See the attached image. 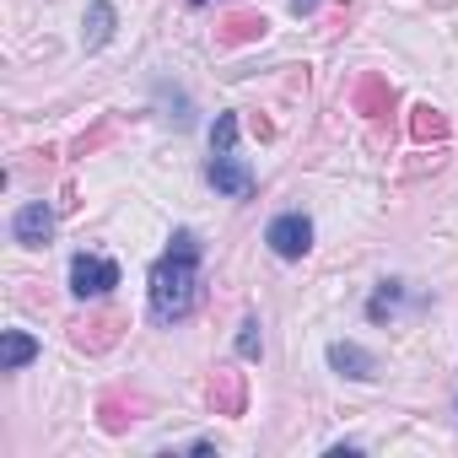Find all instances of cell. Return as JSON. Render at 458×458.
I'll use <instances>...</instances> for the list:
<instances>
[{
    "label": "cell",
    "mask_w": 458,
    "mask_h": 458,
    "mask_svg": "<svg viewBox=\"0 0 458 458\" xmlns=\"http://www.w3.org/2000/svg\"><path fill=\"white\" fill-rule=\"evenodd\" d=\"M194 297H199V238L173 233V249L151 265V318L178 324V318H189Z\"/></svg>",
    "instance_id": "obj_1"
},
{
    "label": "cell",
    "mask_w": 458,
    "mask_h": 458,
    "mask_svg": "<svg viewBox=\"0 0 458 458\" xmlns=\"http://www.w3.org/2000/svg\"><path fill=\"white\" fill-rule=\"evenodd\" d=\"M205 178L216 183V194H233V199H249V194H254V173L238 162V114H221V119H216Z\"/></svg>",
    "instance_id": "obj_2"
},
{
    "label": "cell",
    "mask_w": 458,
    "mask_h": 458,
    "mask_svg": "<svg viewBox=\"0 0 458 458\" xmlns=\"http://www.w3.org/2000/svg\"><path fill=\"white\" fill-rule=\"evenodd\" d=\"M119 286V265L114 259H98V254H76L71 259V292L81 297V302H98V297H108Z\"/></svg>",
    "instance_id": "obj_3"
},
{
    "label": "cell",
    "mask_w": 458,
    "mask_h": 458,
    "mask_svg": "<svg viewBox=\"0 0 458 458\" xmlns=\"http://www.w3.org/2000/svg\"><path fill=\"white\" fill-rule=\"evenodd\" d=\"M265 243H270L281 259H302V254L313 249V221H308L302 210L276 216V221H270V233H265Z\"/></svg>",
    "instance_id": "obj_4"
},
{
    "label": "cell",
    "mask_w": 458,
    "mask_h": 458,
    "mask_svg": "<svg viewBox=\"0 0 458 458\" xmlns=\"http://www.w3.org/2000/svg\"><path fill=\"white\" fill-rule=\"evenodd\" d=\"M12 238H17L22 249H44V243L55 238V210H49L44 199H33V205H22V210L12 216Z\"/></svg>",
    "instance_id": "obj_5"
},
{
    "label": "cell",
    "mask_w": 458,
    "mask_h": 458,
    "mask_svg": "<svg viewBox=\"0 0 458 458\" xmlns=\"http://www.w3.org/2000/svg\"><path fill=\"white\" fill-rule=\"evenodd\" d=\"M329 367H335L340 377H356V383L377 377V361H372L361 345H351V340H335V345H329Z\"/></svg>",
    "instance_id": "obj_6"
},
{
    "label": "cell",
    "mask_w": 458,
    "mask_h": 458,
    "mask_svg": "<svg viewBox=\"0 0 458 458\" xmlns=\"http://www.w3.org/2000/svg\"><path fill=\"white\" fill-rule=\"evenodd\" d=\"M33 356H38V340L22 329H6V340H0V372H22Z\"/></svg>",
    "instance_id": "obj_7"
},
{
    "label": "cell",
    "mask_w": 458,
    "mask_h": 458,
    "mask_svg": "<svg viewBox=\"0 0 458 458\" xmlns=\"http://www.w3.org/2000/svg\"><path fill=\"white\" fill-rule=\"evenodd\" d=\"M210 404H216V415H238L243 410V377L238 372H221L216 388H210Z\"/></svg>",
    "instance_id": "obj_8"
},
{
    "label": "cell",
    "mask_w": 458,
    "mask_h": 458,
    "mask_svg": "<svg viewBox=\"0 0 458 458\" xmlns=\"http://www.w3.org/2000/svg\"><path fill=\"white\" fill-rule=\"evenodd\" d=\"M114 38V6L108 0H92L87 6V49H103Z\"/></svg>",
    "instance_id": "obj_9"
},
{
    "label": "cell",
    "mask_w": 458,
    "mask_h": 458,
    "mask_svg": "<svg viewBox=\"0 0 458 458\" xmlns=\"http://www.w3.org/2000/svg\"><path fill=\"white\" fill-rule=\"evenodd\" d=\"M265 33V17H226V44H243V38H259Z\"/></svg>",
    "instance_id": "obj_10"
},
{
    "label": "cell",
    "mask_w": 458,
    "mask_h": 458,
    "mask_svg": "<svg viewBox=\"0 0 458 458\" xmlns=\"http://www.w3.org/2000/svg\"><path fill=\"white\" fill-rule=\"evenodd\" d=\"M415 135H420V140H442V135H447V119H442L437 108H415Z\"/></svg>",
    "instance_id": "obj_11"
},
{
    "label": "cell",
    "mask_w": 458,
    "mask_h": 458,
    "mask_svg": "<svg viewBox=\"0 0 458 458\" xmlns=\"http://www.w3.org/2000/svg\"><path fill=\"white\" fill-rule=\"evenodd\" d=\"M399 302V281H383L377 286V297H372V308H367V318H388V308Z\"/></svg>",
    "instance_id": "obj_12"
},
{
    "label": "cell",
    "mask_w": 458,
    "mask_h": 458,
    "mask_svg": "<svg viewBox=\"0 0 458 458\" xmlns=\"http://www.w3.org/2000/svg\"><path fill=\"white\" fill-rule=\"evenodd\" d=\"M238 356H249V361L259 356V324H254V318H249V324L238 329Z\"/></svg>",
    "instance_id": "obj_13"
},
{
    "label": "cell",
    "mask_w": 458,
    "mask_h": 458,
    "mask_svg": "<svg viewBox=\"0 0 458 458\" xmlns=\"http://www.w3.org/2000/svg\"><path fill=\"white\" fill-rule=\"evenodd\" d=\"M377 103H394V92H388L383 81H367V87H361V108H377Z\"/></svg>",
    "instance_id": "obj_14"
},
{
    "label": "cell",
    "mask_w": 458,
    "mask_h": 458,
    "mask_svg": "<svg viewBox=\"0 0 458 458\" xmlns=\"http://www.w3.org/2000/svg\"><path fill=\"white\" fill-rule=\"evenodd\" d=\"M292 12H297V17H308V12H318V0H292Z\"/></svg>",
    "instance_id": "obj_15"
},
{
    "label": "cell",
    "mask_w": 458,
    "mask_h": 458,
    "mask_svg": "<svg viewBox=\"0 0 458 458\" xmlns=\"http://www.w3.org/2000/svg\"><path fill=\"white\" fill-rule=\"evenodd\" d=\"M189 6H205V0H189Z\"/></svg>",
    "instance_id": "obj_16"
}]
</instances>
